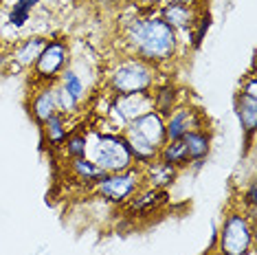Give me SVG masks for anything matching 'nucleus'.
<instances>
[{
	"mask_svg": "<svg viewBox=\"0 0 257 255\" xmlns=\"http://www.w3.org/2000/svg\"><path fill=\"white\" fill-rule=\"evenodd\" d=\"M125 44L145 64H159L172 60L176 53V31L163 18H132L123 29Z\"/></svg>",
	"mask_w": 257,
	"mask_h": 255,
	"instance_id": "1",
	"label": "nucleus"
},
{
	"mask_svg": "<svg viewBox=\"0 0 257 255\" xmlns=\"http://www.w3.org/2000/svg\"><path fill=\"white\" fill-rule=\"evenodd\" d=\"M253 233L255 224L244 213V207L237 211H229L224 216L220 233L215 235V248L224 255H248L253 251Z\"/></svg>",
	"mask_w": 257,
	"mask_h": 255,
	"instance_id": "2",
	"label": "nucleus"
},
{
	"mask_svg": "<svg viewBox=\"0 0 257 255\" xmlns=\"http://www.w3.org/2000/svg\"><path fill=\"white\" fill-rule=\"evenodd\" d=\"M154 86V68L137 57H127L110 73V88L114 95L150 92Z\"/></svg>",
	"mask_w": 257,
	"mask_h": 255,
	"instance_id": "3",
	"label": "nucleus"
},
{
	"mask_svg": "<svg viewBox=\"0 0 257 255\" xmlns=\"http://www.w3.org/2000/svg\"><path fill=\"white\" fill-rule=\"evenodd\" d=\"M92 163L106 174L130 170L134 161L123 135H99L92 150Z\"/></svg>",
	"mask_w": 257,
	"mask_h": 255,
	"instance_id": "4",
	"label": "nucleus"
},
{
	"mask_svg": "<svg viewBox=\"0 0 257 255\" xmlns=\"http://www.w3.org/2000/svg\"><path fill=\"white\" fill-rule=\"evenodd\" d=\"M143 178V170L130 167L125 172H116V174H108L103 181H99L95 185L97 194L101 198H106L110 202H125L134 196V191L139 189V183Z\"/></svg>",
	"mask_w": 257,
	"mask_h": 255,
	"instance_id": "5",
	"label": "nucleus"
},
{
	"mask_svg": "<svg viewBox=\"0 0 257 255\" xmlns=\"http://www.w3.org/2000/svg\"><path fill=\"white\" fill-rule=\"evenodd\" d=\"M68 57V44L64 40H53L44 46L42 55L38 57V62L33 64V75L38 82L44 86H51L57 79V75L64 71V64Z\"/></svg>",
	"mask_w": 257,
	"mask_h": 255,
	"instance_id": "6",
	"label": "nucleus"
},
{
	"mask_svg": "<svg viewBox=\"0 0 257 255\" xmlns=\"http://www.w3.org/2000/svg\"><path fill=\"white\" fill-rule=\"evenodd\" d=\"M189 130H204L202 128V114L196 108H174V112L165 121V137L167 141H178Z\"/></svg>",
	"mask_w": 257,
	"mask_h": 255,
	"instance_id": "7",
	"label": "nucleus"
},
{
	"mask_svg": "<svg viewBox=\"0 0 257 255\" xmlns=\"http://www.w3.org/2000/svg\"><path fill=\"white\" fill-rule=\"evenodd\" d=\"M123 123H132L141 114L154 110V101H152V92H134V95H116L112 108Z\"/></svg>",
	"mask_w": 257,
	"mask_h": 255,
	"instance_id": "8",
	"label": "nucleus"
},
{
	"mask_svg": "<svg viewBox=\"0 0 257 255\" xmlns=\"http://www.w3.org/2000/svg\"><path fill=\"white\" fill-rule=\"evenodd\" d=\"M132 132H137V135H141L145 141L152 143L154 148H163L167 143V137H165V119L161 117L159 112H154V110H150V112L141 114L139 119H134L132 123H127Z\"/></svg>",
	"mask_w": 257,
	"mask_h": 255,
	"instance_id": "9",
	"label": "nucleus"
},
{
	"mask_svg": "<svg viewBox=\"0 0 257 255\" xmlns=\"http://www.w3.org/2000/svg\"><path fill=\"white\" fill-rule=\"evenodd\" d=\"M178 176V170L163 161H152V163L143 165V178L148 181L152 189H165L169 183H174V178Z\"/></svg>",
	"mask_w": 257,
	"mask_h": 255,
	"instance_id": "10",
	"label": "nucleus"
},
{
	"mask_svg": "<svg viewBox=\"0 0 257 255\" xmlns=\"http://www.w3.org/2000/svg\"><path fill=\"white\" fill-rule=\"evenodd\" d=\"M163 20H165L174 31H176V29H185V31H189V29L196 25L194 9L185 7V5L176 3V0H172L169 5H163Z\"/></svg>",
	"mask_w": 257,
	"mask_h": 255,
	"instance_id": "11",
	"label": "nucleus"
},
{
	"mask_svg": "<svg viewBox=\"0 0 257 255\" xmlns=\"http://www.w3.org/2000/svg\"><path fill=\"white\" fill-rule=\"evenodd\" d=\"M235 110H237L239 123H242V130L246 132V137L250 139L255 135V128H257V99L239 92V97L235 101Z\"/></svg>",
	"mask_w": 257,
	"mask_h": 255,
	"instance_id": "12",
	"label": "nucleus"
},
{
	"mask_svg": "<svg viewBox=\"0 0 257 255\" xmlns=\"http://www.w3.org/2000/svg\"><path fill=\"white\" fill-rule=\"evenodd\" d=\"M57 112V103H55V95H53V88L44 86L42 90L33 97V103H31V114L33 119L38 121L40 125L44 123L46 119H51L53 114Z\"/></svg>",
	"mask_w": 257,
	"mask_h": 255,
	"instance_id": "13",
	"label": "nucleus"
},
{
	"mask_svg": "<svg viewBox=\"0 0 257 255\" xmlns=\"http://www.w3.org/2000/svg\"><path fill=\"white\" fill-rule=\"evenodd\" d=\"M183 143L189 154V161L207 159L209 150H211V137L207 135V130H189L183 137Z\"/></svg>",
	"mask_w": 257,
	"mask_h": 255,
	"instance_id": "14",
	"label": "nucleus"
},
{
	"mask_svg": "<svg viewBox=\"0 0 257 255\" xmlns=\"http://www.w3.org/2000/svg\"><path fill=\"white\" fill-rule=\"evenodd\" d=\"M49 44V40L46 38H40V36H36V38H27L25 42H22L18 49H16V57L14 60L20 64V66H33V64L38 62V57L42 55V51H44V46Z\"/></svg>",
	"mask_w": 257,
	"mask_h": 255,
	"instance_id": "15",
	"label": "nucleus"
},
{
	"mask_svg": "<svg viewBox=\"0 0 257 255\" xmlns=\"http://www.w3.org/2000/svg\"><path fill=\"white\" fill-rule=\"evenodd\" d=\"M159 161H163V163H167L172 167H176V170H180V167H187L191 163L183 139H178V141H167L165 146L161 148V152H159Z\"/></svg>",
	"mask_w": 257,
	"mask_h": 255,
	"instance_id": "16",
	"label": "nucleus"
},
{
	"mask_svg": "<svg viewBox=\"0 0 257 255\" xmlns=\"http://www.w3.org/2000/svg\"><path fill=\"white\" fill-rule=\"evenodd\" d=\"M71 170H73V174L79 178V181H84V183H95V185L108 176L106 172L99 170V167L92 163V161L86 159V156H84V159H71Z\"/></svg>",
	"mask_w": 257,
	"mask_h": 255,
	"instance_id": "17",
	"label": "nucleus"
},
{
	"mask_svg": "<svg viewBox=\"0 0 257 255\" xmlns=\"http://www.w3.org/2000/svg\"><path fill=\"white\" fill-rule=\"evenodd\" d=\"M167 194L163 189H145L143 194L139 196H132V202H130V209L134 213H145V211H152L156 205H161V202H165Z\"/></svg>",
	"mask_w": 257,
	"mask_h": 255,
	"instance_id": "18",
	"label": "nucleus"
},
{
	"mask_svg": "<svg viewBox=\"0 0 257 255\" xmlns=\"http://www.w3.org/2000/svg\"><path fill=\"white\" fill-rule=\"evenodd\" d=\"M152 101H154V112H159L163 119L169 117L176 108V88L174 86H163L156 92H152Z\"/></svg>",
	"mask_w": 257,
	"mask_h": 255,
	"instance_id": "19",
	"label": "nucleus"
},
{
	"mask_svg": "<svg viewBox=\"0 0 257 255\" xmlns=\"http://www.w3.org/2000/svg\"><path fill=\"white\" fill-rule=\"evenodd\" d=\"M38 5H40V0H16L9 11V20H7L9 27H14V29L25 27L29 18H31V11L36 9Z\"/></svg>",
	"mask_w": 257,
	"mask_h": 255,
	"instance_id": "20",
	"label": "nucleus"
},
{
	"mask_svg": "<svg viewBox=\"0 0 257 255\" xmlns=\"http://www.w3.org/2000/svg\"><path fill=\"white\" fill-rule=\"evenodd\" d=\"M42 130H44L46 139H49L53 146H62V143L66 141V137H68V128H66V123H64V114L62 112H55L51 119H46L42 123Z\"/></svg>",
	"mask_w": 257,
	"mask_h": 255,
	"instance_id": "21",
	"label": "nucleus"
},
{
	"mask_svg": "<svg viewBox=\"0 0 257 255\" xmlns=\"http://www.w3.org/2000/svg\"><path fill=\"white\" fill-rule=\"evenodd\" d=\"M60 79H62V88L71 92L75 99H81V97H84V82H81L77 75H75V71H71V68H64V71L60 73Z\"/></svg>",
	"mask_w": 257,
	"mask_h": 255,
	"instance_id": "22",
	"label": "nucleus"
},
{
	"mask_svg": "<svg viewBox=\"0 0 257 255\" xmlns=\"http://www.w3.org/2000/svg\"><path fill=\"white\" fill-rule=\"evenodd\" d=\"M53 95H55L57 110H60L62 114H73V112H77V108H79V99H75V97H73L68 90H64L62 86H57V88L53 90Z\"/></svg>",
	"mask_w": 257,
	"mask_h": 255,
	"instance_id": "23",
	"label": "nucleus"
},
{
	"mask_svg": "<svg viewBox=\"0 0 257 255\" xmlns=\"http://www.w3.org/2000/svg\"><path fill=\"white\" fill-rule=\"evenodd\" d=\"M86 137L84 135H73V137H66V141H64V150H66L68 159H84L86 156V150H88V146H86Z\"/></svg>",
	"mask_w": 257,
	"mask_h": 255,
	"instance_id": "24",
	"label": "nucleus"
},
{
	"mask_svg": "<svg viewBox=\"0 0 257 255\" xmlns=\"http://www.w3.org/2000/svg\"><path fill=\"white\" fill-rule=\"evenodd\" d=\"M242 92H244V95L255 97V99H257V82H255V77H250V79H248V84L242 88Z\"/></svg>",
	"mask_w": 257,
	"mask_h": 255,
	"instance_id": "25",
	"label": "nucleus"
},
{
	"mask_svg": "<svg viewBox=\"0 0 257 255\" xmlns=\"http://www.w3.org/2000/svg\"><path fill=\"white\" fill-rule=\"evenodd\" d=\"M143 3H148V5H161V3H172V0H143Z\"/></svg>",
	"mask_w": 257,
	"mask_h": 255,
	"instance_id": "26",
	"label": "nucleus"
},
{
	"mask_svg": "<svg viewBox=\"0 0 257 255\" xmlns=\"http://www.w3.org/2000/svg\"><path fill=\"white\" fill-rule=\"evenodd\" d=\"M204 255H224V253H222V251H218V248H215V246H213V248H209V251H207V253H204Z\"/></svg>",
	"mask_w": 257,
	"mask_h": 255,
	"instance_id": "27",
	"label": "nucleus"
},
{
	"mask_svg": "<svg viewBox=\"0 0 257 255\" xmlns=\"http://www.w3.org/2000/svg\"><path fill=\"white\" fill-rule=\"evenodd\" d=\"M130 3H137V0H130Z\"/></svg>",
	"mask_w": 257,
	"mask_h": 255,
	"instance_id": "28",
	"label": "nucleus"
}]
</instances>
